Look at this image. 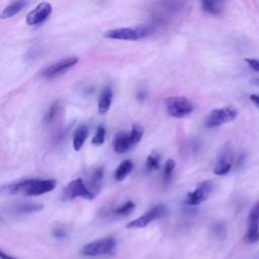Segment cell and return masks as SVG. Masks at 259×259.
<instances>
[{
    "mask_svg": "<svg viewBox=\"0 0 259 259\" xmlns=\"http://www.w3.org/2000/svg\"><path fill=\"white\" fill-rule=\"evenodd\" d=\"M111 100H112V91L109 87H105L98 101V112L100 114H104L109 110L111 105Z\"/></svg>",
    "mask_w": 259,
    "mask_h": 259,
    "instance_id": "obj_16",
    "label": "cell"
},
{
    "mask_svg": "<svg viewBox=\"0 0 259 259\" xmlns=\"http://www.w3.org/2000/svg\"><path fill=\"white\" fill-rule=\"evenodd\" d=\"M257 82H258V83H259V80H258V81H257Z\"/></svg>",
    "mask_w": 259,
    "mask_h": 259,
    "instance_id": "obj_33",
    "label": "cell"
},
{
    "mask_svg": "<svg viewBox=\"0 0 259 259\" xmlns=\"http://www.w3.org/2000/svg\"><path fill=\"white\" fill-rule=\"evenodd\" d=\"M0 257H1V259H17V258H15V257H12V256H10V255H8V254H6L4 251H0Z\"/></svg>",
    "mask_w": 259,
    "mask_h": 259,
    "instance_id": "obj_31",
    "label": "cell"
},
{
    "mask_svg": "<svg viewBox=\"0 0 259 259\" xmlns=\"http://www.w3.org/2000/svg\"><path fill=\"white\" fill-rule=\"evenodd\" d=\"M78 61H79V59L75 56L68 57V58L62 59L60 61H57V62L51 64L50 66H48L41 72V76L47 79L56 78V77L64 74L68 70H70L72 67H74L78 63Z\"/></svg>",
    "mask_w": 259,
    "mask_h": 259,
    "instance_id": "obj_10",
    "label": "cell"
},
{
    "mask_svg": "<svg viewBox=\"0 0 259 259\" xmlns=\"http://www.w3.org/2000/svg\"><path fill=\"white\" fill-rule=\"evenodd\" d=\"M94 196L95 195L93 194V192L86 187L84 181L81 178H76L67 185L63 193V200H72L76 197H82L87 200H92Z\"/></svg>",
    "mask_w": 259,
    "mask_h": 259,
    "instance_id": "obj_7",
    "label": "cell"
},
{
    "mask_svg": "<svg viewBox=\"0 0 259 259\" xmlns=\"http://www.w3.org/2000/svg\"><path fill=\"white\" fill-rule=\"evenodd\" d=\"M134 164L131 160H123L115 169L114 178L116 181H122L133 170Z\"/></svg>",
    "mask_w": 259,
    "mask_h": 259,
    "instance_id": "obj_17",
    "label": "cell"
},
{
    "mask_svg": "<svg viewBox=\"0 0 259 259\" xmlns=\"http://www.w3.org/2000/svg\"><path fill=\"white\" fill-rule=\"evenodd\" d=\"M212 232H213L214 236L218 237L219 239H224L226 237V234H227L226 227H225V225L223 223H217L212 227Z\"/></svg>",
    "mask_w": 259,
    "mask_h": 259,
    "instance_id": "obj_26",
    "label": "cell"
},
{
    "mask_svg": "<svg viewBox=\"0 0 259 259\" xmlns=\"http://www.w3.org/2000/svg\"><path fill=\"white\" fill-rule=\"evenodd\" d=\"M250 100H251L257 107H259V94H251V95H250Z\"/></svg>",
    "mask_w": 259,
    "mask_h": 259,
    "instance_id": "obj_29",
    "label": "cell"
},
{
    "mask_svg": "<svg viewBox=\"0 0 259 259\" xmlns=\"http://www.w3.org/2000/svg\"><path fill=\"white\" fill-rule=\"evenodd\" d=\"M238 115L237 109L231 106L220 107L211 110L205 119V125L209 128L218 127L236 119Z\"/></svg>",
    "mask_w": 259,
    "mask_h": 259,
    "instance_id": "obj_6",
    "label": "cell"
},
{
    "mask_svg": "<svg viewBox=\"0 0 259 259\" xmlns=\"http://www.w3.org/2000/svg\"><path fill=\"white\" fill-rule=\"evenodd\" d=\"M115 247H116L115 238L112 236H107L86 244L85 246H83L80 253L83 256L96 257V256L106 255L111 253Z\"/></svg>",
    "mask_w": 259,
    "mask_h": 259,
    "instance_id": "obj_4",
    "label": "cell"
},
{
    "mask_svg": "<svg viewBox=\"0 0 259 259\" xmlns=\"http://www.w3.org/2000/svg\"><path fill=\"white\" fill-rule=\"evenodd\" d=\"M202 9L212 15H219L224 10V3L219 1H202L201 2Z\"/></svg>",
    "mask_w": 259,
    "mask_h": 259,
    "instance_id": "obj_18",
    "label": "cell"
},
{
    "mask_svg": "<svg viewBox=\"0 0 259 259\" xmlns=\"http://www.w3.org/2000/svg\"><path fill=\"white\" fill-rule=\"evenodd\" d=\"M151 33V29L146 25H139L134 27H122L108 30L104 36L110 39L119 40H139L147 37Z\"/></svg>",
    "mask_w": 259,
    "mask_h": 259,
    "instance_id": "obj_3",
    "label": "cell"
},
{
    "mask_svg": "<svg viewBox=\"0 0 259 259\" xmlns=\"http://www.w3.org/2000/svg\"><path fill=\"white\" fill-rule=\"evenodd\" d=\"M246 239L248 243L259 241V213L255 207H253L249 213Z\"/></svg>",
    "mask_w": 259,
    "mask_h": 259,
    "instance_id": "obj_13",
    "label": "cell"
},
{
    "mask_svg": "<svg viewBox=\"0 0 259 259\" xmlns=\"http://www.w3.org/2000/svg\"><path fill=\"white\" fill-rule=\"evenodd\" d=\"M254 207L256 208V210H257V211H258V213H259V202H258V203H257V204H256Z\"/></svg>",
    "mask_w": 259,
    "mask_h": 259,
    "instance_id": "obj_32",
    "label": "cell"
},
{
    "mask_svg": "<svg viewBox=\"0 0 259 259\" xmlns=\"http://www.w3.org/2000/svg\"><path fill=\"white\" fill-rule=\"evenodd\" d=\"M58 108H59V101H55L51 104V106L49 107V109L47 110L45 116H44V122L46 124H49L52 122V120L55 118L57 112H58Z\"/></svg>",
    "mask_w": 259,
    "mask_h": 259,
    "instance_id": "obj_23",
    "label": "cell"
},
{
    "mask_svg": "<svg viewBox=\"0 0 259 259\" xmlns=\"http://www.w3.org/2000/svg\"><path fill=\"white\" fill-rule=\"evenodd\" d=\"M234 154L230 147L224 148L218 157L215 165L213 167V173L215 175H225L229 173L233 166Z\"/></svg>",
    "mask_w": 259,
    "mask_h": 259,
    "instance_id": "obj_12",
    "label": "cell"
},
{
    "mask_svg": "<svg viewBox=\"0 0 259 259\" xmlns=\"http://www.w3.org/2000/svg\"><path fill=\"white\" fill-rule=\"evenodd\" d=\"M160 167V156L156 153H152L151 155L148 156L146 160V165L145 169L147 173H150L152 171L157 170Z\"/></svg>",
    "mask_w": 259,
    "mask_h": 259,
    "instance_id": "obj_21",
    "label": "cell"
},
{
    "mask_svg": "<svg viewBox=\"0 0 259 259\" xmlns=\"http://www.w3.org/2000/svg\"><path fill=\"white\" fill-rule=\"evenodd\" d=\"M44 208V205L40 203H31V202H26V203H20L15 207V210L17 213H30L34 211L41 210Z\"/></svg>",
    "mask_w": 259,
    "mask_h": 259,
    "instance_id": "obj_20",
    "label": "cell"
},
{
    "mask_svg": "<svg viewBox=\"0 0 259 259\" xmlns=\"http://www.w3.org/2000/svg\"><path fill=\"white\" fill-rule=\"evenodd\" d=\"M53 11V7L49 2L38 3L26 15V23L28 25H36L42 23Z\"/></svg>",
    "mask_w": 259,
    "mask_h": 259,
    "instance_id": "obj_11",
    "label": "cell"
},
{
    "mask_svg": "<svg viewBox=\"0 0 259 259\" xmlns=\"http://www.w3.org/2000/svg\"><path fill=\"white\" fill-rule=\"evenodd\" d=\"M103 177H104V170H103L102 167H99V168L95 169V171L93 172V174L91 176L90 184H91V187L94 189V194L95 195L100 189Z\"/></svg>",
    "mask_w": 259,
    "mask_h": 259,
    "instance_id": "obj_19",
    "label": "cell"
},
{
    "mask_svg": "<svg viewBox=\"0 0 259 259\" xmlns=\"http://www.w3.org/2000/svg\"><path fill=\"white\" fill-rule=\"evenodd\" d=\"M105 140V127L103 125H99L92 138L91 143L95 146H101Z\"/></svg>",
    "mask_w": 259,
    "mask_h": 259,
    "instance_id": "obj_25",
    "label": "cell"
},
{
    "mask_svg": "<svg viewBox=\"0 0 259 259\" xmlns=\"http://www.w3.org/2000/svg\"><path fill=\"white\" fill-rule=\"evenodd\" d=\"M54 236L58 239H62L66 236V232L63 230V229H60V228H57L54 230Z\"/></svg>",
    "mask_w": 259,
    "mask_h": 259,
    "instance_id": "obj_28",
    "label": "cell"
},
{
    "mask_svg": "<svg viewBox=\"0 0 259 259\" xmlns=\"http://www.w3.org/2000/svg\"><path fill=\"white\" fill-rule=\"evenodd\" d=\"M135 207H136L135 202L132 200H128V201L124 202L122 205L115 208L113 212L117 215H127L135 209Z\"/></svg>",
    "mask_w": 259,
    "mask_h": 259,
    "instance_id": "obj_22",
    "label": "cell"
},
{
    "mask_svg": "<svg viewBox=\"0 0 259 259\" xmlns=\"http://www.w3.org/2000/svg\"><path fill=\"white\" fill-rule=\"evenodd\" d=\"M245 62L248 64V66L256 71V72H259V60L258 59H245Z\"/></svg>",
    "mask_w": 259,
    "mask_h": 259,
    "instance_id": "obj_27",
    "label": "cell"
},
{
    "mask_svg": "<svg viewBox=\"0 0 259 259\" xmlns=\"http://www.w3.org/2000/svg\"><path fill=\"white\" fill-rule=\"evenodd\" d=\"M174 168H175V161L173 159H168L164 165V170H163V179L165 183H167L171 179Z\"/></svg>",
    "mask_w": 259,
    "mask_h": 259,
    "instance_id": "obj_24",
    "label": "cell"
},
{
    "mask_svg": "<svg viewBox=\"0 0 259 259\" xmlns=\"http://www.w3.org/2000/svg\"><path fill=\"white\" fill-rule=\"evenodd\" d=\"M143 135H144V130L139 124H134L130 133L120 132L116 134L113 142L114 151L118 154L128 151L135 145L141 142Z\"/></svg>",
    "mask_w": 259,
    "mask_h": 259,
    "instance_id": "obj_2",
    "label": "cell"
},
{
    "mask_svg": "<svg viewBox=\"0 0 259 259\" xmlns=\"http://www.w3.org/2000/svg\"><path fill=\"white\" fill-rule=\"evenodd\" d=\"M214 184L211 180H205L199 183L196 188L187 193L185 203L188 205H197L205 201L211 194Z\"/></svg>",
    "mask_w": 259,
    "mask_h": 259,
    "instance_id": "obj_9",
    "label": "cell"
},
{
    "mask_svg": "<svg viewBox=\"0 0 259 259\" xmlns=\"http://www.w3.org/2000/svg\"><path fill=\"white\" fill-rule=\"evenodd\" d=\"M146 96H147V93H146L145 90H139V91H138V94H137L138 99L144 100V99L146 98Z\"/></svg>",
    "mask_w": 259,
    "mask_h": 259,
    "instance_id": "obj_30",
    "label": "cell"
},
{
    "mask_svg": "<svg viewBox=\"0 0 259 259\" xmlns=\"http://www.w3.org/2000/svg\"><path fill=\"white\" fill-rule=\"evenodd\" d=\"M89 134V130L88 126L86 124H80L74 133L73 136V148L75 151H80L82 149V147L84 146V143L87 140Z\"/></svg>",
    "mask_w": 259,
    "mask_h": 259,
    "instance_id": "obj_14",
    "label": "cell"
},
{
    "mask_svg": "<svg viewBox=\"0 0 259 259\" xmlns=\"http://www.w3.org/2000/svg\"><path fill=\"white\" fill-rule=\"evenodd\" d=\"M56 185L57 181L55 179H19L2 185L1 190L9 195L23 193L27 196H37L51 192Z\"/></svg>",
    "mask_w": 259,
    "mask_h": 259,
    "instance_id": "obj_1",
    "label": "cell"
},
{
    "mask_svg": "<svg viewBox=\"0 0 259 259\" xmlns=\"http://www.w3.org/2000/svg\"><path fill=\"white\" fill-rule=\"evenodd\" d=\"M167 213V208L164 204H157L150 208L147 212L139 217L138 219L130 222L126 225L127 229H142L147 227L151 222L164 217Z\"/></svg>",
    "mask_w": 259,
    "mask_h": 259,
    "instance_id": "obj_8",
    "label": "cell"
},
{
    "mask_svg": "<svg viewBox=\"0 0 259 259\" xmlns=\"http://www.w3.org/2000/svg\"><path fill=\"white\" fill-rule=\"evenodd\" d=\"M166 110L168 114L175 118H181L190 114L193 109V103L183 96H171L165 101Z\"/></svg>",
    "mask_w": 259,
    "mask_h": 259,
    "instance_id": "obj_5",
    "label": "cell"
},
{
    "mask_svg": "<svg viewBox=\"0 0 259 259\" xmlns=\"http://www.w3.org/2000/svg\"><path fill=\"white\" fill-rule=\"evenodd\" d=\"M27 3H28L27 1H22V0L11 2L9 5H7L4 8V10L2 11V13L0 15V18L6 19V18H10V17L14 16L15 14L19 13L27 5Z\"/></svg>",
    "mask_w": 259,
    "mask_h": 259,
    "instance_id": "obj_15",
    "label": "cell"
}]
</instances>
